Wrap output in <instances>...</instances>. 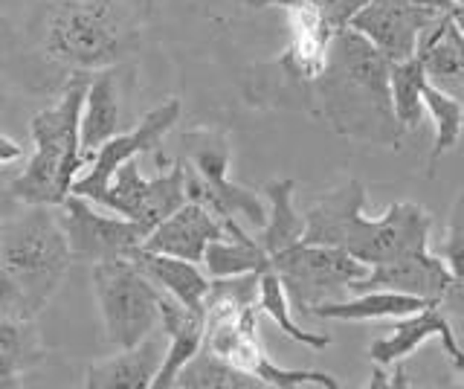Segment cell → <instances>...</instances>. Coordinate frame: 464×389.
<instances>
[{"label":"cell","mask_w":464,"mask_h":389,"mask_svg":"<svg viewBox=\"0 0 464 389\" xmlns=\"http://www.w3.org/2000/svg\"><path fill=\"white\" fill-rule=\"evenodd\" d=\"M311 91L314 111L331 131L372 146H401L403 128L392 108L389 59L352 26L331 35L328 62Z\"/></svg>","instance_id":"1"},{"label":"cell","mask_w":464,"mask_h":389,"mask_svg":"<svg viewBox=\"0 0 464 389\" xmlns=\"http://www.w3.org/2000/svg\"><path fill=\"white\" fill-rule=\"evenodd\" d=\"M366 190L360 180H345L337 190L316 198L304 209L302 241L325 244L354 256L362 265H383L403 253L424 250L432 219L418 204H392L381 219H366Z\"/></svg>","instance_id":"2"},{"label":"cell","mask_w":464,"mask_h":389,"mask_svg":"<svg viewBox=\"0 0 464 389\" xmlns=\"http://www.w3.org/2000/svg\"><path fill=\"white\" fill-rule=\"evenodd\" d=\"M72 256L53 207H29L0 221V316L35 320L62 287Z\"/></svg>","instance_id":"3"},{"label":"cell","mask_w":464,"mask_h":389,"mask_svg":"<svg viewBox=\"0 0 464 389\" xmlns=\"http://www.w3.org/2000/svg\"><path fill=\"white\" fill-rule=\"evenodd\" d=\"M258 273L212 279L209 297L203 302V349H209L229 366H236L261 386L296 389L325 386L340 389V381L314 369H285L273 364L258 337Z\"/></svg>","instance_id":"4"},{"label":"cell","mask_w":464,"mask_h":389,"mask_svg":"<svg viewBox=\"0 0 464 389\" xmlns=\"http://www.w3.org/2000/svg\"><path fill=\"white\" fill-rule=\"evenodd\" d=\"M87 79H91V73L72 70L62 99L29 120V134H33L35 151L29 157L26 169L9 186L12 198L21 200V204L53 209L62 207L64 198L72 192V180L82 175L84 163L91 160L82 151L79 137Z\"/></svg>","instance_id":"5"},{"label":"cell","mask_w":464,"mask_h":389,"mask_svg":"<svg viewBox=\"0 0 464 389\" xmlns=\"http://www.w3.org/2000/svg\"><path fill=\"white\" fill-rule=\"evenodd\" d=\"M137 47V30L108 0H62L44 30L50 59L96 73L120 64Z\"/></svg>","instance_id":"6"},{"label":"cell","mask_w":464,"mask_h":389,"mask_svg":"<svg viewBox=\"0 0 464 389\" xmlns=\"http://www.w3.org/2000/svg\"><path fill=\"white\" fill-rule=\"evenodd\" d=\"M183 154H186V198L198 200L212 209L218 219L238 221L246 219L253 227H265L267 207L253 190L229 180V140L212 128H198V131L183 134Z\"/></svg>","instance_id":"7"},{"label":"cell","mask_w":464,"mask_h":389,"mask_svg":"<svg viewBox=\"0 0 464 389\" xmlns=\"http://www.w3.org/2000/svg\"><path fill=\"white\" fill-rule=\"evenodd\" d=\"M93 291L111 349H130L160 326V287L130 258L93 265Z\"/></svg>","instance_id":"8"},{"label":"cell","mask_w":464,"mask_h":389,"mask_svg":"<svg viewBox=\"0 0 464 389\" xmlns=\"http://www.w3.org/2000/svg\"><path fill=\"white\" fill-rule=\"evenodd\" d=\"M270 270L282 279L290 308L308 314L319 302H328L348 291L354 279L366 277L369 265L357 262L354 256L337 248L296 241L287 250L270 256Z\"/></svg>","instance_id":"9"},{"label":"cell","mask_w":464,"mask_h":389,"mask_svg":"<svg viewBox=\"0 0 464 389\" xmlns=\"http://www.w3.org/2000/svg\"><path fill=\"white\" fill-rule=\"evenodd\" d=\"M186 166L174 163L169 171L157 178H145L142 169L137 163V157L125 160L120 169L113 171V178L108 180L105 192H102L93 204L105 207L122 219L140 224L145 233L169 219V215L186 204Z\"/></svg>","instance_id":"10"},{"label":"cell","mask_w":464,"mask_h":389,"mask_svg":"<svg viewBox=\"0 0 464 389\" xmlns=\"http://www.w3.org/2000/svg\"><path fill=\"white\" fill-rule=\"evenodd\" d=\"M58 221L64 227L72 262H87L91 267L113 258H130L149 236L140 224L122 215L99 212L93 200L72 192L64 198Z\"/></svg>","instance_id":"11"},{"label":"cell","mask_w":464,"mask_h":389,"mask_svg":"<svg viewBox=\"0 0 464 389\" xmlns=\"http://www.w3.org/2000/svg\"><path fill=\"white\" fill-rule=\"evenodd\" d=\"M180 113H183V102L178 96H171L163 105H157L154 111L145 113V117L137 122L134 131L113 134L108 142H102L91 157V166H84L87 169L84 175H79L76 180H72V195L96 200L102 192H105V186L113 178V171L120 169L125 160H130V157L154 151L160 142H163V137L171 131L174 125H178Z\"/></svg>","instance_id":"12"},{"label":"cell","mask_w":464,"mask_h":389,"mask_svg":"<svg viewBox=\"0 0 464 389\" xmlns=\"http://www.w3.org/2000/svg\"><path fill=\"white\" fill-rule=\"evenodd\" d=\"M444 18L447 12L412 4V0H369L348 21V26L362 38H369L389 62H403L418 53L420 35Z\"/></svg>","instance_id":"13"},{"label":"cell","mask_w":464,"mask_h":389,"mask_svg":"<svg viewBox=\"0 0 464 389\" xmlns=\"http://www.w3.org/2000/svg\"><path fill=\"white\" fill-rule=\"evenodd\" d=\"M453 273L447 270L441 256H432L427 248L415 253H403L398 258H389L383 265H372L366 277L348 285V294L362 291H401L420 299H441L447 287L453 285Z\"/></svg>","instance_id":"14"},{"label":"cell","mask_w":464,"mask_h":389,"mask_svg":"<svg viewBox=\"0 0 464 389\" xmlns=\"http://www.w3.org/2000/svg\"><path fill=\"white\" fill-rule=\"evenodd\" d=\"M430 337H441V345H444V352L450 357V364H453L456 372L464 378V349L459 345L456 331L447 320V311L441 308V299H432L420 311L395 320L392 335L377 337L369 345V355H372V360L377 366H395V364H401L403 357H410L418 345H424Z\"/></svg>","instance_id":"15"},{"label":"cell","mask_w":464,"mask_h":389,"mask_svg":"<svg viewBox=\"0 0 464 389\" xmlns=\"http://www.w3.org/2000/svg\"><path fill=\"white\" fill-rule=\"evenodd\" d=\"M224 236H229L227 227L212 209L198 204V200H186V204H180L169 219H163L149 236H145L142 248L157 250V253H169V256H180V258H188V262L200 265L207 244L215 238H224Z\"/></svg>","instance_id":"16"},{"label":"cell","mask_w":464,"mask_h":389,"mask_svg":"<svg viewBox=\"0 0 464 389\" xmlns=\"http://www.w3.org/2000/svg\"><path fill=\"white\" fill-rule=\"evenodd\" d=\"M160 326L166 331V352L151 378V389H171L180 369L203 345V314L180 306L178 299L160 291Z\"/></svg>","instance_id":"17"},{"label":"cell","mask_w":464,"mask_h":389,"mask_svg":"<svg viewBox=\"0 0 464 389\" xmlns=\"http://www.w3.org/2000/svg\"><path fill=\"white\" fill-rule=\"evenodd\" d=\"M130 262H134L163 294L174 297L180 306L203 314V302L209 297L212 277L207 270H200L198 262H188V258L169 256V253H157V250H145V248H140L130 256Z\"/></svg>","instance_id":"18"},{"label":"cell","mask_w":464,"mask_h":389,"mask_svg":"<svg viewBox=\"0 0 464 389\" xmlns=\"http://www.w3.org/2000/svg\"><path fill=\"white\" fill-rule=\"evenodd\" d=\"M163 360L157 340L145 337L130 349H116V355L93 360L87 366L84 386L87 389H149L151 378Z\"/></svg>","instance_id":"19"},{"label":"cell","mask_w":464,"mask_h":389,"mask_svg":"<svg viewBox=\"0 0 464 389\" xmlns=\"http://www.w3.org/2000/svg\"><path fill=\"white\" fill-rule=\"evenodd\" d=\"M113 134H120V91H116L113 67H108V70H96L87 79L82 120H79L82 151L87 157H93V151L102 142H108Z\"/></svg>","instance_id":"20"},{"label":"cell","mask_w":464,"mask_h":389,"mask_svg":"<svg viewBox=\"0 0 464 389\" xmlns=\"http://www.w3.org/2000/svg\"><path fill=\"white\" fill-rule=\"evenodd\" d=\"M432 299H420L401 291H362L354 299H328L314 306L308 314L319 320H343V323H362V320H401L420 311Z\"/></svg>","instance_id":"21"},{"label":"cell","mask_w":464,"mask_h":389,"mask_svg":"<svg viewBox=\"0 0 464 389\" xmlns=\"http://www.w3.org/2000/svg\"><path fill=\"white\" fill-rule=\"evenodd\" d=\"M224 238H215L203 250V270L212 279H229V277H244V273H261L270 267L267 253L258 248L253 236L244 233L238 221H227Z\"/></svg>","instance_id":"22"},{"label":"cell","mask_w":464,"mask_h":389,"mask_svg":"<svg viewBox=\"0 0 464 389\" xmlns=\"http://www.w3.org/2000/svg\"><path fill=\"white\" fill-rule=\"evenodd\" d=\"M270 209H267V221L261 227V233L256 236V244L270 256L287 250L290 244L302 241L304 233V215L296 212L294 207V192H296V180H270L265 186Z\"/></svg>","instance_id":"23"},{"label":"cell","mask_w":464,"mask_h":389,"mask_svg":"<svg viewBox=\"0 0 464 389\" xmlns=\"http://www.w3.org/2000/svg\"><path fill=\"white\" fill-rule=\"evenodd\" d=\"M415 55L424 64L427 79L439 82V88H444L450 82H459L464 76V35L450 21V15L420 35Z\"/></svg>","instance_id":"24"},{"label":"cell","mask_w":464,"mask_h":389,"mask_svg":"<svg viewBox=\"0 0 464 389\" xmlns=\"http://www.w3.org/2000/svg\"><path fill=\"white\" fill-rule=\"evenodd\" d=\"M44 360V343L33 320L0 316V384H14Z\"/></svg>","instance_id":"25"},{"label":"cell","mask_w":464,"mask_h":389,"mask_svg":"<svg viewBox=\"0 0 464 389\" xmlns=\"http://www.w3.org/2000/svg\"><path fill=\"white\" fill-rule=\"evenodd\" d=\"M427 73L418 55L403 62H389V91H392V108L403 131H412L424 120V88Z\"/></svg>","instance_id":"26"},{"label":"cell","mask_w":464,"mask_h":389,"mask_svg":"<svg viewBox=\"0 0 464 389\" xmlns=\"http://www.w3.org/2000/svg\"><path fill=\"white\" fill-rule=\"evenodd\" d=\"M174 386H180V389H258L261 384L253 374L229 366L227 360H221L200 345V352L180 369Z\"/></svg>","instance_id":"27"},{"label":"cell","mask_w":464,"mask_h":389,"mask_svg":"<svg viewBox=\"0 0 464 389\" xmlns=\"http://www.w3.org/2000/svg\"><path fill=\"white\" fill-rule=\"evenodd\" d=\"M256 302H258V311H265L270 320L279 326V331H282L285 337L296 340L302 345H311V349H325V345L331 343L328 335L304 331L302 326L294 323V316H290V311H294V308H290V299L285 294V285H282V279L276 277L270 267L258 273V297H256Z\"/></svg>","instance_id":"28"},{"label":"cell","mask_w":464,"mask_h":389,"mask_svg":"<svg viewBox=\"0 0 464 389\" xmlns=\"http://www.w3.org/2000/svg\"><path fill=\"white\" fill-rule=\"evenodd\" d=\"M424 111H430V117L435 122V146L430 151V175L435 171V163L441 160V154H447L456 146L464 128V108L459 99L450 96L439 84L427 82L424 88Z\"/></svg>","instance_id":"29"},{"label":"cell","mask_w":464,"mask_h":389,"mask_svg":"<svg viewBox=\"0 0 464 389\" xmlns=\"http://www.w3.org/2000/svg\"><path fill=\"white\" fill-rule=\"evenodd\" d=\"M441 262L453 273L456 282H464V192H459L453 209H450L447 236L441 244Z\"/></svg>","instance_id":"30"},{"label":"cell","mask_w":464,"mask_h":389,"mask_svg":"<svg viewBox=\"0 0 464 389\" xmlns=\"http://www.w3.org/2000/svg\"><path fill=\"white\" fill-rule=\"evenodd\" d=\"M366 4L369 0H331L323 18L328 21L331 30H343V26H348V21H352Z\"/></svg>","instance_id":"31"},{"label":"cell","mask_w":464,"mask_h":389,"mask_svg":"<svg viewBox=\"0 0 464 389\" xmlns=\"http://www.w3.org/2000/svg\"><path fill=\"white\" fill-rule=\"evenodd\" d=\"M441 308L450 314L464 316V282H453L447 287V294L441 297Z\"/></svg>","instance_id":"32"},{"label":"cell","mask_w":464,"mask_h":389,"mask_svg":"<svg viewBox=\"0 0 464 389\" xmlns=\"http://www.w3.org/2000/svg\"><path fill=\"white\" fill-rule=\"evenodd\" d=\"M24 157V146L18 140H12L6 134H0V166H9Z\"/></svg>","instance_id":"33"},{"label":"cell","mask_w":464,"mask_h":389,"mask_svg":"<svg viewBox=\"0 0 464 389\" xmlns=\"http://www.w3.org/2000/svg\"><path fill=\"white\" fill-rule=\"evenodd\" d=\"M238 4H241V6H246V9H267V6L290 9V6L302 4V0H238Z\"/></svg>","instance_id":"34"},{"label":"cell","mask_w":464,"mask_h":389,"mask_svg":"<svg viewBox=\"0 0 464 389\" xmlns=\"http://www.w3.org/2000/svg\"><path fill=\"white\" fill-rule=\"evenodd\" d=\"M447 15H450V21H453V24L459 26V33L464 35V4H456L453 9L447 12Z\"/></svg>","instance_id":"35"},{"label":"cell","mask_w":464,"mask_h":389,"mask_svg":"<svg viewBox=\"0 0 464 389\" xmlns=\"http://www.w3.org/2000/svg\"><path fill=\"white\" fill-rule=\"evenodd\" d=\"M459 4H464V0H459Z\"/></svg>","instance_id":"36"}]
</instances>
